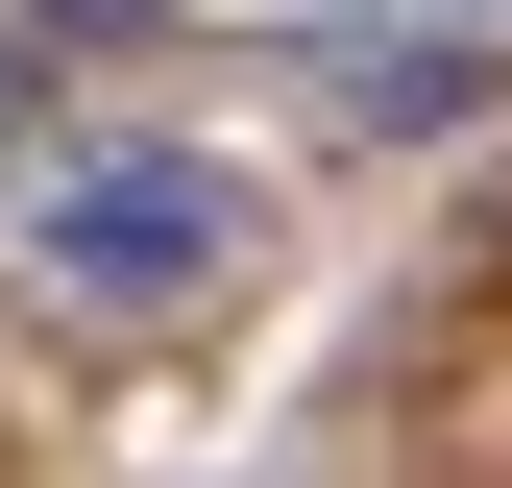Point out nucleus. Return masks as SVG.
Here are the masks:
<instances>
[{
    "label": "nucleus",
    "mask_w": 512,
    "mask_h": 488,
    "mask_svg": "<svg viewBox=\"0 0 512 488\" xmlns=\"http://www.w3.org/2000/svg\"><path fill=\"white\" fill-rule=\"evenodd\" d=\"M25 269L74 293V318H196V293L244 269V171L220 147H74L25 196Z\"/></svg>",
    "instance_id": "nucleus-1"
},
{
    "label": "nucleus",
    "mask_w": 512,
    "mask_h": 488,
    "mask_svg": "<svg viewBox=\"0 0 512 488\" xmlns=\"http://www.w3.org/2000/svg\"><path fill=\"white\" fill-rule=\"evenodd\" d=\"M342 122H391V147H415V122H488V49H366Z\"/></svg>",
    "instance_id": "nucleus-2"
},
{
    "label": "nucleus",
    "mask_w": 512,
    "mask_h": 488,
    "mask_svg": "<svg viewBox=\"0 0 512 488\" xmlns=\"http://www.w3.org/2000/svg\"><path fill=\"white\" fill-rule=\"evenodd\" d=\"M25 25H74V49H147V25H171V0H25Z\"/></svg>",
    "instance_id": "nucleus-3"
}]
</instances>
